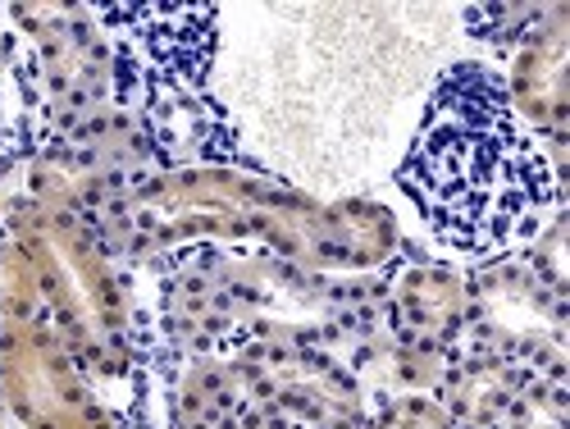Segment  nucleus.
Here are the masks:
<instances>
[{"label": "nucleus", "instance_id": "7", "mask_svg": "<svg viewBox=\"0 0 570 429\" xmlns=\"http://www.w3.org/2000/svg\"><path fill=\"white\" fill-rule=\"evenodd\" d=\"M0 393L28 429H115L87 370L46 315L0 320Z\"/></svg>", "mask_w": 570, "mask_h": 429}, {"label": "nucleus", "instance_id": "12", "mask_svg": "<svg viewBox=\"0 0 570 429\" xmlns=\"http://www.w3.org/2000/svg\"><path fill=\"white\" fill-rule=\"evenodd\" d=\"M343 365L356 374V384L379 398H406V393H439L443 374L452 365V352L448 348H434V343H415V339H402L389 324L370 333L365 343H356Z\"/></svg>", "mask_w": 570, "mask_h": 429}, {"label": "nucleus", "instance_id": "6", "mask_svg": "<svg viewBox=\"0 0 570 429\" xmlns=\"http://www.w3.org/2000/svg\"><path fill=\"white\" fill-rule=\"evenodd\" d=\"M256 407H269L293 429H361L370 398L356 374L324 348L261 339L228 352Z\"/></svg>", "mask_w": 570, "mask_h": 429}, {"label": "nucleus", "instance_id": "9", "mask_svg": "<svg viewBox=\"0 0 570 429\" xmlns=\"http://www.w3.org/2000/svg\"><path fill=\"white\" fill-rule=\"evenodd\" d=\"M397 243H402L397 220L384 202L370 197L315 202L306 193H293L265 252L315 274H374L393 265Z\"/></svg>", "mask_w": 570, "mask_h": 429}, {"label": "nucleus", "instance_id": "13", "mask_svg": "<svg viewBox=\"0 0 570 429\" xmlns=\"http://www.w3.org/2000/svg\"><path fill=\"white\" fill-rule=\"evenodd\" d=\"M525 379H530L525 370H515V365H507L489 352L456 348L434 398L448 407L456 429H498V420L507 416L515 393L525 389Z\"/></svg>", "mask_w": 570, "mask_h": 429}, {"label": "nucleus", "instance_id": "2", "mask_svg": "<svg viewBox=\"0 0 570 429\" xmlns=\"http://www.w3.org/2000/svg\"><path fill=\"white\" fill-rule=\"evenodd\" d=\"M160 320L187 357L288 339L343 361L389 324L384 274H315L269 252H197L165 270Z\"/></svg>", "mask_w": 570, "mask_h": 429}, {"label": "nucleus", "instance_id": "19", "mask_svg": "<svg viewBox=\"0 0 570 429\" xmlns=\"http://www.w3.org/2000/svg\"><path fill=\"white\" fill-rule=\"evenodd\" d=\"M0 429H6V393H0Z\"/></svg>", "mask_w": 570, "mask_h": 429}, {"label": "nucleus", "instance_id": "16", "mask_svg": "<svg viewBox=\"0 0 570 429\" xmlns=\"http://www.w3.org/2000/svg\"><path fill=\"white\" fill-rule=\"evenodd\" d=\"M361 429H456L448 407L434 393H406V398H384Z\"/></svg>", "mask_w": 570, "mask_h": 429}, {"label": "nucleus", "instance_id": "17", "mask_svg": "<svg viewBox=\"0 0 570 429\" xmlns=\"http://www.w3.org/2000/svg\"><path fill=\"white\" fill-rule=\"evenodd\" d=\"M543 14V6H474L465 10V23L480 41H493V46H511L534 28V19Z\"/></svg>", "mask_w": 570, "mask_h": 429}, {"label": "nucleus", "instance_id": "11", "mask_svg": "<svg viewBox=\"0 0 570 429\" xmlns=\"http://www.w3.org/2000/svg\"><path fill=\"white\" fill-rule=\"evenodd\" d=\"M384 315L402 339L456 352L470 320V283L439 261H397L384 274Z\"/></svg>", "mask_w": 570, "mask_h": 429}, {"label": "nucleus", "instance_id": "14", "mask_svg": "<svg viewBox=\"0 0 570 429\" xmlns=\"http://www.w3.org/2000/svg\"><path fill=\"white\" fill-rule=\"evenodd\" d=\"M252 393L228 357H187L169 393V429H237Z\"/></svg>", "mask_w": 570, "mask_h": 429}, {"label": "nucleus", "instance_id": "8", "mask_svg": "<svg viewBox=\"0 0 570 429\" xmlns=\"http://www.w3.org/2000/svg\"><path fill=\"white\" fill-rule=\"evenodd\" d=\"M10 19L32 41V65L41 78V101L56 133L115 106L119 60L106 46L97 14L87 6H14Z\"/></svg>", "mask_w": 570, "mask_h": 429}, {"label": "nucleus", "instance_id": "10", "mask_svg": "<svg viewBox=\"0 0 570 429\" xmlns=\"http://www.w3.org/2000/svg\"><path fill=\"white\" fill-rule=\"evenodd\" d=\"M566 60H570V14L566 6H543L534 28L511 46V74L502 82L515 119L543 142H566L570 133Z\"/></svg>", "mask_w": 570, "mask_h": 429}, {"label": "nucleus", "instance_id": "4", "mask_svg": "<svg viewBox=\"0 0 570 429\" xmlns=\"http://www.w3.org/2000/svg\"><path fill=\"white\" fill-rule=\"evenodd\" d=\"M6 237L32 270L41 315L87 374L119 379L132 365L128 339V293L115 256L87 224L46 211L28 197L0 206Z\"/></svg>", "mask_w": 570, "mask_h": 429}, {"label": "nucleus", "instance_id": "15", "mask_svg": "<svg viewBox=\"0 0 570 429\" xmlns=\"http://www.w3.org/2000/svg\"><path fill=\"white\" fill-rule=\"evenodd\" d=\"M498 429H570V393L566 379H539L530 374L525 389L515 393Z\"/></svg>", "mask_w": 570, "mask_h": 429}, {"label": "nucleus", "instance_id": "1", "mask_svg": "<svg viewBox=\"0 0 570 429\" xmlns=\"http://www.w3.org/2000/svg\"><path fill=\"white\" fill-rule=\"evenodd\" d=\"M397 183L424 224L470 256H507L515 243H534L566 206V183L515 119L502 78L474 60L439 78Z\"/></svg>", "mask_w": 570, "mask_h": 429}, {"label": "nucleus", "instance_id": "3", "mask_svg": "<svg viewBox=\"0 0 570 429\" xmlns=\"http://www.w3.org/2000/svg\"><path fill=\"white\" fill-rule=\"evenodd\" d=\"M293 193L297 187L233 165L160 169L132 187L97 237L115 261L169 270L197 252H233L243 243L265 247Z\"/></svg>", "mask_w": 570, "mask_h": 429}, {"label": "nucleus", "instance_id": "18", "mask_svg": "<svg viewBox=\"0 0 570 429\" xmlns=\"http://www.w3.org/2000/svg\"><path fill=\"white\" fill-rule=\"evenodd\" d=\"M237 429H293V425L283 420V416H274L269 407H256V402H252V407L243 411V420H237Z\"/></svg>", "mask_w": 570, "mask_h": 429}, {"label": "nucleus", "instance_id": "5", "mask_svg": "<svg viewBox=\"0 0 570 429\" xmlns=\"http://www.w3.org/2000/svg\"><path fill=\"white\" fill-rule=\"evenodd\" d=\"M470 320L461 333L465 352H489L525 374L566 379L570 370V302L525 252L489 256L465 274Z\"/></svg>", "mask_w": 570, "mask_h": 429}]
</instances>
